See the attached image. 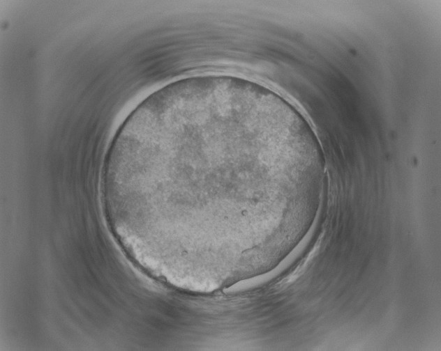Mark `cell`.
I'll return each mask as SVG.
<instances>
[{
	"instance_id": "6da1fadb",
	"label": "cell",
	"mask_w": 441,
	"mask_h": 351,
	"mask_svg": "<svg viewBox=\"0 0 441 351\" xmlns=\"http://www.w3.org/2000/svg\"><path fill=\"white\" fill-rule=\"evenodd\" d=\"M250 153L214 149L149 159L148 179L171 230L194 251H228L244 245L242 170Z\"/></svg>"
}]
</instances>
